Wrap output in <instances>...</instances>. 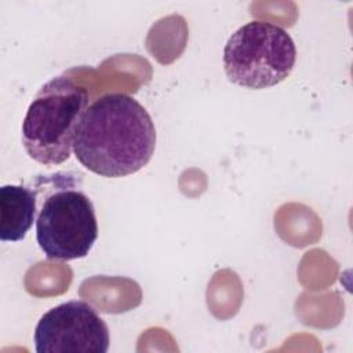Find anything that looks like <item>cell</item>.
I'll return each instance as SVG.
<instances>
[{
    "mask_svg": "<svg viewBox=\"0 0 353 353\" xmlns=\"http://www.w3.org/2000/svg\"><path fill=\"white\" fill-rule=\"evenodd\" d=\"M156 148V128L148 110L132 97L106 94L85 109L73 152L88 171L121 178L142 170Z\"/></svg>",
    "mask_w": 353,
    "mask_h": 353,
    "instance_id": "6da1fadb",
    "label": "cell"
},
{
    "mask_svg": "<svg viewBox=\"0 0 353 353\" xmlns=\"http://www.w3.org/2000/svg\"><path fill=\"white\" fill-rule=\"evenodd\" d=\"M87 105L88 92L70 77L61 74L47 81L22 121V145L28 156L44 165L66 161Z\"/></svg>",
    "mask_w": 353,
    "mask_h": 353,
    "instance_id": "7a4b0ae2",
    "label": "cell"
},
{
    "mask_svg": "<svg viewBox=\"0 0 353 353\" xmlns=\"http://www.w3.org/2000/svg\"><path fill=\"white\" fill-rule=\"evenodd\" d=\"M51 192L41 200L36 218V240L48 259L72 261L87 256L98 237L91 199L68 172L50 176Z\"/></svg>",
    "mask_w": 353,
    "mask_h": 353,
    "instance_id": "3957f363",
    "label": "cell"
},
{
    "mask_svg": "<svg viewBox=\"0 0 353 353\" xmlns=\"http://www.w3.org/2000/svg\"><path fill=\"white\" fill-rule=\"evenodd\" d=\"M292 37L281 26L251 21L240 26L223 48L228 79L241 87L262 90L285 80L295 65Z\"/></svg>",
    "mask_w": 353,
    "mask_h": 353,
    "instance_id": "277c9868",
    "label": "cell"
},
{
    "mask_svg": "<svg viewBox=\"0 0 353 353\" xmlns=\"http://www.w3.org/2000/svg\"><path fill=\"white\" fill-rule=\"evenodd\" d=\"M37 353H106L109 328L84 301H68L46 312L34 328Z\"/></svg>",
    "mask_w": 353,
    "mask_h": 353,
    "instance_id": "5b68a950",
    "label": "cell"
},
{
    "mask_svg": "<svg viewBox=\"0 0 353 353\" xmlns=\"http://www.w3.org/2000/svg\"><path fill=\"white\" fill-rule=\"evenodd\" d=\"M37 215V192L21 185L0 188V240L21 241Z\"/></svg>",
    "mask_w": 353,
    "mask_h": 353,
    "instance_id": "8992f818",
    "label": "cell"
}]
</instances>
